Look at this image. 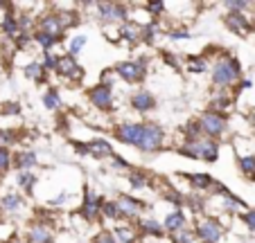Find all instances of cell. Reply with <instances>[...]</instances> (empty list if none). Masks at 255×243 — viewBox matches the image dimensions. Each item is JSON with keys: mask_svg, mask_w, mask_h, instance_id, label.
I'll return each mask as SVG.
<instances>
[{"mask_svg": "<svg viewBox=\"0 0 255 243\" xmlns=\"http://www.w3.org/2000/svg\"><path fill=\"white\" fill-rule=\"evenodd\" d=\"M102 207H104L102 196L91 194V191H88L86 198H84V205H82V210H79V214H82L84 219H88V221H95L97 216L102 214Z\"/></svg>", "mask_w": 255, "mask_h": 243, "instance_id": "cell-8", "label": "cell"}, {"mask_svg": "<svg viewBox=\"0 0 255 243\" xmlns=\"http://www.w3.org/2000/svg\"><path fill=\"white\" fill-rule=\"evenodd\" d=\"M156 29H158V25H156V23H147V25L142 27V38L147 41V43H151V41H154Z\"/></svg>", "mask_w": 255, "mask_h": 243, "instance_id": "cell-38", "label": "cell"}, {"mask_svg": "<svg viewBox=\"0 0 255 243\" xmlns=\"http://www.w3.org/2000/svg\"><path fill=\"white\" fill-rule=\"evenodd\" d=\"M163 140H165L163 126L151 124V122L149 124H142V135H140V140H138V149L144 153H151L163 147Z\"/></svg>", "mask_w": 255, "mask_h": 243, "instance_id": "cell-2", "label": "cell"}, {"mask_svg": "<svg viewBox=\"0 0 255 243\" xmlns=\"http://www.w3.org/2000/svg\"><path fill=\"white\" fill-rule=\"evenodd\" d=\"M242 221L246 223V228H249L251 232H255V212H246V214H242Z\"/></svg>", "mask_w": 255, "mask_h": 243, "instance_id": "cell-43", "label": "cell"}, {"mask_svg": "<svg viewBox=\"0 0 255 243\" xmlns=\"http://www.w3.org/2000/svg\"><path fill=\"white\" fill-rule=\"evenodd\" d=\"M169 38H174V41H181V38H190V34L185 32V29H172V32H169Z\"/></svg>", "mask_w": 255, "mask_h": 243, "instance_id": "cell-46", "label": "cell"}, {"mask_svg": "<svg viewBox=\"0 0 255 243\" xmlns=\"http://www.w3.org/2000/svg\"><path fill=\"white\" fill-rule=\"evenodd\" d=\"M43 104H45V108H50V110H59L61 108V99H59V95L54 90H48L43 95Z\"/></svg>", "mask_w": 255, "mask_h": 243, "instance_id": "cell-29", "label": "cell"}, {"mask_svg": "<svg viewBox=\"0 0 255 243\" xmlns=\"http://www.w3.org/2000/svg\"><path fill=\"white\" fill-rule=\"evenodd\" d=\"M226 7L231 11H244V9H249V7H253L251 2H244V0H235V2H226Z\"/></svg>", "mask_w": 255, "mask_h": 243, "instance_id": "cell-41", "label": "cell"}, {"mask_svg": "<svg viewBox=\"0 0 255 243\" xmlns=\"http://www.w3.org/2000/svg\"><path fill=\"white\" fill-rule=\"evenodd\" d=\"M226 25L235 34H244V32H249V29H251L249 18H246L244 14H240V11H231V14L226 16Z\"/></svg>", "mask_w": 255, "mask_h": 243, "instance_id": "cell-15", "label": "cell"}, {"mask_svg": "<svg viewBox=\"0 0 255 243\" xmlns=\"http://www.w3.org/2000/svg\"><path fill=\"white\" fill-rule=\"evenodd\" d=\"M2 113L5 115H16V113H20V108H18V104H5Z\"/></svg>", "mask_w": 255, "mask_h": 243, "instance_id": "cell-49", "label": "cell"}, {"mask_svg": "<svg viewBox=\"0 0 255 243\" xmlns=\"http://www.w3.org/2000/svg\"><path fill=\"white\" fill-rule=\"evenodd\" d=\"M111 164H113V167H116V169H129V164H127V160H122V158H118V156H113Z\"/></svg>", "mask_w": 255, "mask_h": 243, "instance_id": "cell-48", "label": "cell"}, {"mask_svg": "<svg viewBox=\"0 0 255 243\" xmlns=\"http://www.w3.org/2000/svg\"><path fill=\"white\" fill-rule=\"evenodd\" d=\"M102 214L106 216V219H120V207H118V203H104V207H102Z\"/></svg>", "mask_w": 255, "mask_h": 243, "instance_id": "cell-35", "label": "cell"}, {"mask_svg": "<svg viewBox=\"0 0 255 243\" xmlns=\"http://www.w3.org/2000/svg\"><path fill=\"white\" fill-rule=\"evenodd\" d=\"M188 178L197 189H210V187H215V180H212L208 173H192V176H188Z\"/></svg>", "mask_w": 255, "mask_h": 243, "instance_id": "cell-22", "label": "cell"}, {"mask_svg": "<svg viewBox=\"0 0 255 243\" xmlns=\"http://www.w3.org/2000/svg\"><path fill=\"white\" fill-rule=\"evenodd\" d=\"M25 75H27L29 79H34V81H43V79H45V68H43V63H39V61L29 63V66L25 68Z\"/></svg>", "mask_w": 255, "mask_h": 243, "instance_id": "cell-24", "label": "cell"}, {"mask_svg": "<svg viewBox=\"0 0 255 243\" xmlns=\"http://www.w3.org/2000/svg\"><path fill=\"white\" fill-rule=\"evenodd\" d=\"M154 104H156L154 95H151V92H147V90H140V92H135V95L131 97V106H133L135 110H140V113L151 110V108H154Z\"/></svg>", "mask_w": 255, "mask_h": 243, "instance_id": "cell-14", "label": "cell"}, {"mask_svg": "<svg viewBox=\"0 0 255 243\" xmlns=\"http://www.w3.org/2000/svg\"><path fill=\"white\" fill-rule=\"evenodd\" d=\"M120 38L122 41H127V43H138L140 38H142V25L138 23H131V20H127V23L120 25Z\"/></svg>", "mask_w": 255, "mask_h": 243, "instance_id": "cell-11", "label": "cell"}, {"mask_svg": "<svg viewBox=\"0 0 255 243\" xmlns=\"http://www.w3.org/2000/svg\"><path fill=\"white\" fill-rule=\"evenodd\" d=\"M97 11L104 20H125L127 23V7L120 2H97Z\"/></svg>", "mask_w": 255, "mask_h": 243, "instance_id": "cell-10", "label": "cell"}, {"mask_svg": "<svg viewBox=\"0 0 255 243\" xmlns=\"http://www.w3.org/2000/svg\"><path fill=\"white\" fill-rule=\"evenodd\" d=\"M199 133H203L199 122H188V124H185V129H183L185 140H199Z\"/></svg>", "mask_w": 255, "mask_h": 243, "instance_id": "cell-31", "label": "cell"}, {"mask_svg": "<svg viewBox=\"0 0 255 243\" xmlns=\"http://www.w3.org/2000/svg\"><path fill=\"white\" fill-rule=\"evenodd\" d=\"M129 182H131V187H133V189H144V187L149 185V176H147V173H142V171H131Z\"/></svg>", "mask_w": 255, "mask_h": 243, "instance_id": "cell-27", "label": "cell"}, {"mask_svg": "<svg viewBox=\"0 0 255 243\" xmlns=\"http://www.w3.org/2000/svg\"><path fill=\"white\" fill-rule=\"evenodd\" d=\"M118 207H120L122 216H138V212L142 210V203L131 198V196H122V198L118 200Z\"/></svg>", "mask_w": 255, "mask_h": 243, "instance_id": "cell-17", "label": "cell"}, {"mask_svg": "<svg viewBox=\"0 0 255 243\" xmlns=\"http://www.w3.org/2000/svg\"><path fill=\"white\" fill-rule=\"evenodd\" d=\"M240 88H242V90H249V88H251V81H249V79H244V81L240 83Z\"/></svg>", "mask_w": 255, "mask_h": 243, "instance_id": "cell-51", "label": "cell"}, {"mask_svg": "<svg viewBox=\"0 0 255 243\" xmlns=\"http://www.w3.org/2000/svg\"><path fill=\"white\" fill-rule=\"evenodd\" d=\"M29 243H52V232L45 225H34L29 230Z\"/></svg>", "mask_w": 255, "mask_h": 243, "instance_id": "cell-19", "label": "cell"}, {"mask_svg": "<svg viewBox=\"0 0 255 243\" xmlns=\"http://www.w3.org/2000/svg\"><path fill=\"white\" fill-rule=\"evenodd\" d=\"M11 164V156L5 147H0V171H7Z\"/></svg>", "mask_w": 255, "mask_h": 243, "instance_id": "cell-39", "label": "cell"}, {"mask_svg": "<svg viewBox=\"0 0 255 243\" xmlns=\"http://www.w3.org/2000/svg\"><path fill=\"white\" fill-rule=\"evenodd\" d=\"M206 68H208V63H206V59H203V57H190L188 59V70L194 72V75L206 72Z\"/></svg>", "mask_w": 255, "mask_h": 243, "instance_id": "cell-28", "label": "cell"}, {"mask_svg": "<svg viewBox=\"0 0 255 243\" xmlns=\"http://www.w3.org/2000/svg\"><path fill=\"white\" fill-rule=\"evenodd\" d=\"M199 158L203 162H215L219 158V144L215 140H199Z\"/></svg>", "mask_w": 255, "mask_h": 243, "instance_id": "cell-13", "label": "cell"}, {"mask_svg": "<svg viewBox=\"0 0 255 243\" xmlns=\"http://www.w3.org/2000/svg\"><path fill=\"white\" fill-rule=\"evenodd\" d=\"M2 32L9 34V36H16V34H20V23H18V18H16V16H11V14H7L5 20H2Z\"/></svg>", "mask_w": 255, "mask_h": 243, "instance_id": "cell-26", "label": "cell"}, {"mask_svg": "<svg viewBox=\"0 0 255 243\" xmlns=\"http://www.w3.org/2000/svg\"><path fill=\"white\" fill-rule=\"evenodd\" d=\"M88 99L93 101L97 110H111L113 108V92H111V86L106 83H97L95 88H91L88 92Z\"/></svg>", "mask_w": 255, "mask_h": 243, "instance_id": "cell-6", "label": "cell"}, {"mask_svg": "<svg viewBox=\"0 0 255 243\" xmlns=\"http://www.w3.org/2000/svg\"><path fill=\"white\" fill-rule=\"evenodd\" d=\"M14 164H16L18 169H29V167H34V164H36V153H32V151L18 153V156L14 158Z\"/></svg>", "mask_w": 255, "mask_h": 243, "instance_id": "cell-21", "label": "cell"}, {"mask_svg": "<svg viewBox=\"0 0 255 243\" xmlns=\"http://www.w3.org/2000/svg\"><path fill=\"white\" fill-rule=\"evenodd\" d=\"M66 200H68V194H59L54 200H50V205H63Z\"/></svg>", "mask_w": 255, "mask_h": 243, "instance_id": "cell-50", "label": "cell"}, {"mask_svg": "<svg viewBox=\"0 0 255 243\" xmlns=\"http://www.w3.org/2000/svg\"><path fill=\"white\" fill-rule=\"evenodd\" d=\"M16 243H18V241H16Z\"/></svg>", "mask_w": 255, "mask_h": 243, "instance_id": "cell-52", "label": "cell"}, {"mask_svg": "<svg viewBox=\"0 0 255 243\" xmlns=\"http://www.w3.org/2000/svg\"><path fill=\"white\" fill-rule=\"evenodd\" d=\"M165 198H167L169 203H174V205H183V196L176 194V191H169V194L165 196Z\"/></svg>", "mask_w": 255, "mask_h": 243, "instance_id": "cell-45", "label": "cell"}, {"mask_svg": "<svg viewBox=\"0 0 255 243\" xmlns=\"http://www.w3.org/2000/svg\"><path fill=\"white\" fill-rule=\"evenodd\" d=\"M20 205H23V200H20V196H16V194H7L5 198H2V207H5L7 212L18 210Z\"/></svg>", "mask_w": 255, "mask_h": 243, "instance_id": "cell-30", "label": "cell"}, {"mask_svg": "<svg viewBox=\"0 0 255 243\" xmlns=\"http://www.w3.org/2000/svg\"><path fill=\"white\" fill-rule=\"evenodd\" d=\"M57 63H59V57H52L50 52H45V61H43L45 70H57Z\"/></svg>", "mask_w": 255, "mask_h": 243, "instance_id": "cell-42", "label": "cell"}, {"mask_svg": "<svg viewBox=\"0 0 255 243\" xmlns=\"http://www.w3.org/2000/svg\"><path fill=\"white\" fill-rule=\"evenodd\" d=\"M16 182H18V187H23V189L29 191L34 187V182H36V176H34V173H29V171H23V173H18Z\"/></svg>", "mask_w": 255, "mask_h": 243, "instance_id": "cell-32", "label": "cell"}, {"mask_svg": "<svg viewBox=\"0 0 255 243\" xmlns=\"http://www.w3.org/2000/svg\"><path fill=\"white\" fill-rule=\"evenodd\" d=\"M84 45H86V36H75L70 41V45H68V50H70V54L75 57V54H79L84 50Z\"/></svg>", "mask_w": 255, "mask_h": 243, "instance_id": "cell-36", "label": "cell"}, {"mask_svg": "<svg viewBox=\"0 0 255 243\" xmlns=\"http://www.w3.org/2000/svg\"><path fill=\"white\" fill-rule=\"evenodd\" d=\"M147 9L151 11V14H160V11L165 9L163 2H147Z\"/></svg>", "mask_w": 255, "mask_h": 243, "instance_id": "cell-47", "label": "cell"}, {"mask_svg": "<svg viewBox=\"0 0 255 243\" xmlns=\"http://www.w3.org/2000/svg\"><path fill=\"white\" fill-rule=\"evenodd\" d=\"M240 169H242V173H244L246 178L255 180V158H253V156L240 158Z\"/></svg>", "mask_w": 255, "mask_h": 243, "instance_id": "cell-25", "label": "cell"}, {"mask_svg": "<svg viewBox=\"0 0 255 243\" xmlns=\"http://www.w3.org/2000/svg\"><path fill=\"white\" fill-rule=\"evenodd\" d=\"M140 230H142L144 234H151V237H163V225L158 223V221L154 219H142L140 221Z\"/></svg>", "mask_w": 255, "mask_h": 243, "instance_id": "cell-20", "label": "cell"}, {"mask_svg": "<svg viewBox=\"0 0 255 243\" xmlns=\"http://www.w3.org/2000/svg\"><path fill=\"white\" fill-rule=\"evenodd\" d=\"M14 140H16V133H14V131H0V142L9 144V142H14Z\"/></svg>", "mask_w": 255, "mask_h": 243, "instance_id": "cell-44", "label": "cell"}, {"mask_svg": "<svg viewBox=\"0 0 255 243\" xmlns=\"http://www.w3.org/2000/svg\"><path fill=\"white\" fill-rule=\"evenodd\" d=\"M228 106H231V97L224 95V92H219V95L212 99V108H215V113H219V110H226Z\"/></svg>", "mask_w": 255, "mask_h": 243, "instance_id": "cell-34", "label": "cell"}, {"mask_svg": "<svg viewBox=\"0 0 255 243\" xmlns=\"http://www.w3.org/2000/svg\"><path fill=\"white\" fill-rule=\"evenodd\" d=\"M88 147V153H91L93 158H106V156H111L113 153V147L111 142H106V140H91V142H86Z\"/></svg>", "mask_w": 255, "mask_h": 243, "instance_id": "cell-16", "label": "cell"}, {"mask_svg": "<svg viewBox=\"0 0 255 243\" xmlns=\"http://www.w3.org/2000/svg\"><path fill=\"white\" fill-rule=\"evenodd\" d=\"M140 135H142V124H138V122H122L116 129V138L122 144H135L138 147Z\"/></svg>", "mask_w": 255, "mask_h": 243, "instance_id": "cell-7", "label": "cell"}, {"mask_svg": "<svg viewBox=\"0 0 255 243\" xmlns=\"http://www.w3.org/2000/svg\"><path fill=\"white\" fill-rule=\"evenodd\" d=\"M194 239H197V234L194 232H190V230H181V232H176L174 234V243H192Z\"/></svg>", "mask_w": 255, "mask_h": 243, "instance_id": "cell-37", "label": "cell"}, {"mask_svg": "<svg viewBox=\"0 0 255 243\" xmlns=\"http://www.w3.org/2000/svg\"><path fill=\"white\" fill-rule=\"evenodd\" d=\"M237 79H240V61L228 57V54L217 59V63L212 66V81H215V86L219 88L233 86Z\"/></svg>", "mask_w": 255, "mask_h": 243, "instance_id": "cell-1", "label": "cell"}, {"mask_svg": "<svg viewBox=\"0 0 255 243\" xmlns=\"http://www.w3.org/2000/svg\"><path fill=\"white\" fill-rule=\"evenodd\" d=\"M57 72L61 77H66V79H82V68H79V63L75 61V57L72 54H66V57H59V63H57Z\"/></svg>", "mask_w": 255, "mask_h": 243, "instance_id": "cell-9", "label": "cell"}, {"mask_svg": "<svg viewBox=\"0 0 255 243\" xmlns=\"http://www.w3.org/2000/svg\"><path fill=\"white\" fill-rule=\"evenodd\" d=\"M194 234H197V239H201L203 243H219L224 237V228L217 223L215 219H203L197 223Z\"/></svg>", "mask_w": 255, "mask_h": 243, "instance_id": "cell-5", "label": "cell"}, {"mask_svg": "<svg viewBox=\"0 0 255 243\" xmlns=\"http://www.w3.org/2000/svg\"><path fill=\"white\" fill-rule=\"evenodd\" d=\"M34 41L41 45L43 50H50L54 43H59L61 41V36H52V34H45V32H36L34 34Z\"/></svg>", "mask_w": 255, "mask_h": 243, "instance_id": "cell-23", "label": "cell"}, {"mask_svg": "<svg viewBox=\"0 0 255 243\" xmlns=\"http://www.w3.org/2000/svg\"><path fill=\"white\" fill-rule=\"evenodd\" d=\"M116 239L118 243H133L135 241V234L131 228H118L116 230Z\"/></svg>", "mask_w": 255, "mask_h": 243, "instance_id": "cell-33", "label": "cell"}, {"mask_svg": "<svg viewBox=\"0 0 255 243\" xmlns=\"http://www.w3.org/2000/svg\"><path fill=\"white\" fill-rule=\"evenodd\" d=\"M144 68H147L144 59H140V61H122V63H118L116 75L120 79H125L127 83H138L144 77Z\"/></svg>", "mask_w": 255, "mask_h": 243, "instance_id": "cell-4", "label": "cell"}, {"mask_svg": "<svg viewBox=\"0 0 255 243\" xmlns=\"http://www.w3.org/2000/svg\"><path fill=\"white\" fill-rule=\"evenodd\" d=\"M63 29H66V27H63L59 14H45L43 18H41V32L52 34V36H61Z\"/></svg>", "mask_w": 255, "mask_h": 243, "instance_id": "cell-12", "label": "cell"}, {"mask_svg": "<svg viewBox=\"0 0 255 243\" xmlns=\"http://www.w3.org/2000/svg\"><path fill=\"white\" fill-rule=\"evenodd\" d=\"M93 243H118V239H116V234H111V232H100L93 239Z\"/></svg>", "mask_w": 255, "mask_h": 243, "instance_id": "cell-40", "label": "cell"}, {"mask_svg": "<svg viewBox=\"0 0 255 243\" xmlns=\"http://www.w3.org/2000/svg\"><path fill=\"white\" fill-rule=\"evenodd\" d=\"M163 228L167 230V232H181V230L185 228V214L181 210H176V212H172V214L165 219V223H163Z\"/></svg>", "mask_w": 255, "mask_h": 243, "instance_id": "cell-18", "label": "cell"}, {"mask_svg": "<svg viewBox=\"0 0 255 243\" xmlns=\"http://www.w3.org/2000/svg\"><path fill=\"white\" fill-rule=\"evenodd\" d=\"M199 124H201V131L210 140H215V138H219V135L226 133V117H224L222 113H215V110L203 113L201 119H199Z\"/></svg>", "mask_w": 255, "mask_h": 243, "instance_id": "cell-3", "label": "cell"}]
</instances>
